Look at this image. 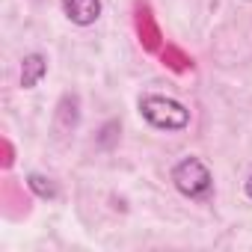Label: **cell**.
Wrapping results in <instances>:
<instances>
[{
  "label": "cell",
  "instance_id": "obj_2",
  "mask_svg": "<svg viewBox=\"0 0 252 252\" xmlns=\"http://www.w3.org/2000/svg\"><path fill=\"white\" fill-rule=\"evenodd\" d=\"M172 184H175V190L181 196L196 199V202H205L214 193V175H211L208 163L199 160V158H193V155L190 158H181L172 166Z\"/></svg>",
  "mask_w": 252,
  "mask_h": 252
},
{
  "label": "cell",
  "instance_id": "obj_5",
  "mask_svg": "<svg viewBox=\"0 0 252 252\" xmlns=\"http://www.w3.org/2000/svg\"><path fill=\"white\" fill-rule=\"evenodd\" d=\"M27 187H30L39 199H54V196H57L54 181H51V178H45V175H39V172H30V175H27Z\"/></svg>",
  "mask_w": 252,
  "mask_h": 252
},
{
  "label": "cell",
  "instance_id": "obj_4",
  "mask_svg": "<svg viewBox=\"0 0 252 252\" xmlns=\"http://www.w3.org/2000/svg\"><path fill=\"white\" fill-rule=\"evenodd\" d=\"M48 74V57L33 51L21 60V89H36L39 80Z\"/></svg>",
  "mask_w": 252,
  "mask_h": 252
},
{
  "label": "cell",
  "instance_id": "obj_1",
  "mask_svg": "<svg viewBox=\"0 0 252 252\" xmlns=\"http://www.w3.org/2000/svg\"><path fill=\"white\" fill-rule=\"evenodd\" d=\"M140 116L152 125V128H158V131H184V128H190V110L181 104V101H175V98H169V95H143L140 98Z\"/></svg>",
  "mask_w": 252,
  "mask_h": 252
},
{
  "label": "cell",
  "instance_id": "obj_6",
  "mask_svg": "<svg viewBox=\"0 0 252 252\" xmlns=\"http://www.w3.org/2000/svg\"><path fill=\"white\" fill-rule=\"evenodd\" d=\"M243 193H246V199H252V175L246 178V184H243Z\"/></svg>",
  "mask_w": 252,
  "mask_h": 252
},
{
  "label": "cell",
  "instance_id": "obj_3",
  "mask_svg": "<svg viewBox=\"0 0 252 252\" xmlns=\"http://www.w3.org/2000/svg\"><path fill=\"white\" fill-rule=\"evenodd\" d=\"M65 18L77 27H92L101 18V0H60Z\"/></svg>",
  "mask_w": 252,
  "mask_h": 252
}]
</instances>
